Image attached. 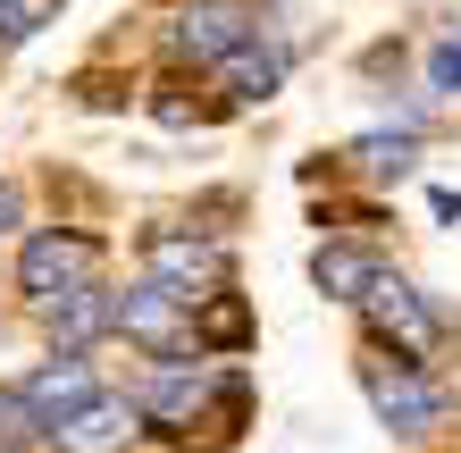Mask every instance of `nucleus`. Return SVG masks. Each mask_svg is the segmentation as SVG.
Segmentation results:
<instances>
[{
	"instance_id": "nucleus-15",
	"label": "nucleus",
	"mask_w": 461,
	"mask_h": 453,
	"mask_svg": "<svg viewBox=\"0 0 461 453\" xmlns=\"http://www.w3.org/2000/svg\"><path fill=\"white\" fill-rule=\"evenodd\" d=\"M194 328H202V344H219V353H235V344L252 336V319H243V303H235V285H227V294H210V303L194 311Z\"/></svg>"
},
{
	"instance_id": "nucleus-6",
	"label": "nucleus",
	"mask_w": 461,
	"mask_h": 453,
	"mask_svg": "<svg viewBox=\"0 0 461 453\" xmlns=\"http://www.w3.org/2000/svg\"><path fill=\"white\" fill-rule=\"evenodd\" d=\"M118 336H126V344H143L151 361H159V353H202L194 303H185V294H168L159 277H134V285H118Z\"/></svg>"
},
{
	"instance_id": "nucleus-3",
	"label": "nucleus",
	"mask_w": 461,
	"mask_h": 453,
	"mask_svg": "<svg viewBox=\"0 0 461 453\" xmlns=\"http://www.w3.org/2000/svg\"><path fill=\"white\" fill-rule=\"evenodd\" d=\"M352 311H361L369 344H386V353H411V361L445 353V336H453V319L437 311V294H428V285H411L402 269H377V285H369Z\"/></svg>"
},
{
	"instance_id": "nucleus-5",
	"label": "nucleus",
	"mask_w": 461,
	"mask_h": 453,
	"mask_svg": "<svg viewBox=\"0 0 461 453\" xmlns=\"http://www.w3.org/2000/svg\"><path fill=\"white\" fill-rule=\"evenodd\" d=\"M252 34H260L252 0H185L176 25H168V59L176 68H227Z\"/></svg>"
},
{
	"instance_id": "nucleus-7",
	"label": "nucleus",
	"mask_w": 461,
	"mask_h": 453,
	"mask_svg": "<svg viewBox=\"0 0 461 453\" xmlns=\"http://www.w3.org/2000/svg\"><path fill=\"white\" fill-rule=\"evenodd\" d=\"M143 277H159L168 294L185 303H210V294H227V244H210V235H176V227H159L143 235Z\"/></svg>"
},
{
	"instance_id": "nucleus-17",
	"label": "nucleus",
	"mask_w": 461,
	"mask_h": 453,
	"mask_svg": "<svg viewBox=\"0 0 461 453\" xmlns=\"http://www.w3.org/2000/svg\"><path fill=\"white\" fill-rule=\"evenodd\" d=\"M461 93V34H445L428 50V101H453Z\"/></svg>"
},
{
	"instance_id": "nucleus-8",
	"label": "nucleus",
	"mask_w": 461,
	"mask_h": 453,
	"mask_svg": "<svg viewBox=\"0 0 461 453\" xmlns=\"http://www.w3.org/2000/svg\"><path fill=\"white\" fill-rule=\"evenodd\" d=\"M134 437H143V412H134V394H110V386H101L85 412H68L59 429H50L42 453H126Z\"/></svg>"
},
{
	"instance_id": "nucleus-13",
	"label": "nucleus",
	"mask_w": 461,
	"mask_h": 453,
	"mask_svg": "<svg viewBox=\"0 0 461 453\" xmlns=\"http://www.w3.org/2000/svg\"><path fill=\"white\" fill-rule=\"evenodd\" d=\"M311 285L328 303H361L369 285H377V252H361V244H319L311 252Z\"/></svg>"
},
{
	"instance_id": "nucleus-1",
	"label": "nucleus",
	"mask_w": 461,
	"mask_h": 453,
	"mask_svg": "<svg viewBox=\"0 0 461 453\" xmlns=\"http://www.w3.org/2000/svg\"><path fill=\"white\" fill-rule=\"evenodd\" d=\"M126 394L143 412V429H159V437H194V429L235 437V420H243V369L210 361V353H159V361H143V378Z\"/></svg>"
},
{
	"instance_id": "nucleus-11",
	"label": "nucleus",
	"mask_w": 461,
	"mask_h": 453,
	"mask_svg": "<svg viewBox=\"0 0 461 453\" xmlns=\"http://www.w3.org/2000/svg\"><path fill=\"white\" fill-rule=\"evenodd\" d=\"M344 159H352V177H369V185H402L420 168V126H369Z\"/></svg>"
},
{
	"instance_id": "nucleus-16",
	"label": "nucleus",
	"mask_w": 461,
	"mask_h": 453,
	"mask_svg": "<svg viewBox=\"0 0 461 453\" xmlns=\"http://www.w3.org/2000/svg\"><path fill=\"white\" fill-rule=\"evenodd\" d=\"M50 9H59V0H0V50L34 42L42 25H50Z\"/></svg>"
},
{
	"instance_id": "nucleus-2",
	"label": "nucleus",
	"mask_w": 461,
	"mask_h": 453,
	"mask_svg": "<svg viewBox=\"0 0 461 453\" xmlns=\"http://www.w3.org/2000/svg\"><path fill=\"white\" fill-rule=\"evenodd\" d=\"M361 394H369L377 429H386V437H402V445L437 437L445 420H453V386H445L428 361L386 353V344H361Z\"/></svg>"
},
{
	"instance_id": "nucleus-18",
	"label": "nucleus",
	"mask_w": 461,
	"mask_h": 453,
	"mask_svg": "<svg viewBox=\"0 0 461 453\" xmlns=\"http://www.w3.org/2000/svg\"><path fill=\"white\" fill-rule=\"evenodd\" d=\"M0 235H25V194H17V177H0Z\"/></svg>"
},
{
	"instance_id": "nucleus-19",
	"label": "nucleus",
	"mask_w": 461,
	"mask_h": 453,
	"mask_svg": "<svg viewBox=\"0 0 461 453\" xmlns=\"http://www.w3.org/2000/svg\"><path fill=\"white\" fill-rule=\"evenodd\" d=\"M428 210H437V219L453 227V219H461V194H453V185H437V194H428Z\"/></svg>"
},
{
	"instance_id": "nucleus-9",
	"label": "nucleus",
	"mask_w": 461,
	"mask_h": 453,
	"mask_svg": "<svg viewBox=\"0 0 461 453\" xmlns=\"http://www.w3.org/2000/svg\"><path fill=\"white\" fill-rule=\"evenodd\" d=\"M34 319H42L50 353H93L101 336H118V285H76V294L42 303Z\"/></svg>"
},
{
	"instance_id": "nucleus-10",
	"label": "nucleus",
	"mask_w": 461,
	"mask_h": 453,
	"mask_svg": "<svg viewBox=\"0 0 461 453\" xmlns=\"http://www.w3.org/2000/svg\"><path fill=\"white\" fill-rule=\"evenodd\" d=\"M25 403L42 412V429H59L68 412H85L93 394H101V369H93V353H50V361H34L25 369Z\"/></svg>"
},
{
	"instance_id": "nucleus-4",
	"label": "nucleus",
	"mask_w": 461,
	"mask_h": 453,
	"mask_svg": "<svg viewBox=\"0 0 461 453\" xmlns=\"http://www.w3.org/2000/svg\"><path fill=\"white\" fill-rule=\"evenodd\" d=\"M76 285H101V235L85 227H25L17 235V294L25 303H59Z\"/></svg>"
},
{
	"instance_id": "nucleus-12",
	"label": "nucleus",
	"mask_w": 461,
	"mask_h": 453,
	"mask_svg": "<svg viewBox=\"0 0 461 453\" xmlns=\"http://www.w3.org/2000/svg\"><path fill=\"white\" fill-rule=\"evenodd\" d=\"M285 68H294V42H277V34L260 42V34H252V42L219 68V76H227V101H268V93L285 85Z\"/></svg>"
},
{
	"instance_id": "nucleus-14",
	"label": "nucleus",
	"mask_w": 461,
	"mask_h": 453,
	"mask_svg": "<svg viewBox=\"0 0 461 453\" xmlns=\"http://www.w3.org/2000/svg\"><path fill=\"white\" fill-rule=\"evenodd\" d=\"M50 445V429H42V412L25 403V386L9 378L0 386V453H42Z\"/></svg>"
}]
</instances>
